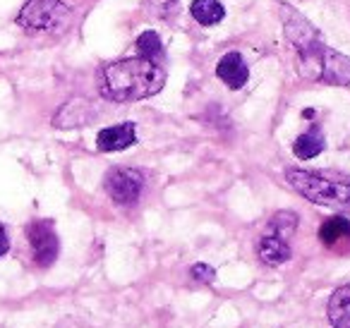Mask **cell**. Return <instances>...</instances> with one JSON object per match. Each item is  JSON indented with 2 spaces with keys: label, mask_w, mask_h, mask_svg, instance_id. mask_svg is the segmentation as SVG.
<instances>
[{
  "label": "cell",
  "mask_w": 350,
  "mask_h": 328,
  "mask_svg": "<svg viewBox=\"0 0 350 328\" xmlns=\"http://www.w3.org/2000/svg\"><path fill=\"white\" fill-rule=\"evenodd\" d=\"M324 149H326V139H324V135H321L319 127H312V130L302 132V135L293 141V154H295L300 161L314 159V156H319Z\"/></svg>",
  "instance_id": "13"
},
{
  "label": "cell",
  "mask_w": 350,
  "mask_h": 328,
  "mask_svg": "<svg viewBox=\"0 0 350 328\" xmlns=\"http://www.w3.org/2000/svg\"><path fill=\"white\" fill-rule=\"evenodd\" d=\"M70 8L63 0H27L17 25L27 31H60L70 22Z\"/></svg>",
  "instance_id": "4"
},
{
  "label": "cell",
  "mask_w": 350,
  "mask_h": 328,
  "mask_svg": "<svg viewBox=\"0 0 350 328\" xmlns=\"http://www.w3.org/2000/svg\"><path fill=\"white\" fill-rule=\"evenodd\" d=\"M137 51H139L142 58L156 60V63L163 60V44H161V36L156 31H144L137 39Z\"/></svg>",
  "instance_id": "16"
},
{
  "label": "cell",
  "mask_w": 350,
  "mask_h": 328,
  "mask_svg": "<svg viewBox=\"0 0 350 328\" xmlns=\"http://www.w3.org/2000/svg\"><path fill=\"white\" fill-rule=\"evenodd\" d=\"M286 180L307 202L350 216V182H345V180H336L324 173H312V170L300 168H288Z\"/></svg>",
  "instance_id": "2"
},
{
  "label": "cell",
  "mask_w": 350,
  "mask_h": 328,
  "mask_svg": "<svg viewBox=\"0 0 350 328\" xmlns=\"http://www.w3.org/2000/svg\"><path fill=\"white\" fill-rule=\"evenodd\" d=\"M8 249H10V237H8V230L5 226L0 223V256H5Z\"/></svg>",
  "instance_id": "20"
},
{
  "label": "cell",
  "mask_w": 350,
  "mask_h": 328,
  "mask_svg": "<svg viewBox=\"0 0 350 328\" xmlns=\"http://www.w3.org/2000/svg\"><path fill=\"white\" fill-rule=\"evenodd\" d=\"M149 5L154 8L156 12H159V17L161 15H168L170 10H173L175 5H178V0H149Z\"/></svg>",
  "instance_id": "19"
},
{
  "label": "cell",
  "mask_w": 350,
  "mask_h": 328,
  "mask_svg": "<svg viewBox=\"0 0 350 328\" xmlns=\"http://www.w3.org/2000/svg\"><path fill=\"white\" fill-rule=\"evenodd\" d=\"M27 240H29L31 256H34L36 266L49 269V266L58 259L60 242L51 221H31L29 226H27Z\"/></svg>",
  "instance_id": "6"
},
{
  "label": "cell",
  "mask_w": 350,
  "mask_h": 328,
  "mask_svg": "<svg viewBox=\"0 0 350 328\" xmlns=\"http://www.w3.org/2000/svg\"><path fill=\"white\" fill-rule=\"evenodd\" d=\"M190 275H192L195 280H200V283H206V285H209V283H214L216 271L211 269L209 264H195V266L190 269Z\"/></svg>",
  "instance_id": "18"
},
{
  "label": "cell",
  "mask_w": 350,
  "mask_h": 328,
  "mask_svg": "<svg viewBox=\"0 0 350 328\" xmlns=\"http://www.w3.org/2000/svg\"><path fill=\"white\" fill-rule=\"evenodd\" d=\"M281 12H283V31H286V39L288 44L297 51H305L307 46H312L314 41H319V29H317L314 25H312L310 20H307L305 15H300V12L295 10V8L291 5H281Z\"/></svg>",
  "instance_id": "7"
},
{
  "label": "cell",
  "mask_w": 350,
  "mask_h": 328,
  "mask_svg": "<svg viewBox=\"0 0 350 328\" xmlns=\"http://www.w3.org/2000/svg\"><path fill=\"white\" fill-rule=\"evenodd\" d=\"M190 15L202 27H214L226 17V8L219 0H192L190 3Z\"/></svg>",
  "instance_id": "14"
},
{
  "label": "cell",
  "mask_w": 350,
  "mask_h": 328,
  "mask_svg": "<svg viewBox=\"0 0 350 328\" xmlns=\"http://www.w3.org/2000/svg\"><path fill=\"white\" fill-rule=\"evenodd\" d=\"M257 254L267 266H281L291 259L293 251H291V245H288L286 237L276 235V232H267V235L259 240Z\"/></svg>",
  "instance_id": "11"
},
{
  "label": "cell",
  "mask_w": 350,
  "mask_h": 328,
  "mask_svg": "<svg viewBox=\"0 0 350 328\" xmlns=\"http://www.w3.org/2000/svg\"><path fill=\"white\" fill-rule=\"evenodd\" d=\"M269 228H271V232H276V235H281V237H286V240H288V237L297 230V213L278 211L276 216L269 221Z\"/></svg>",
  "instance_id": "17"
},
{
  "label": "cell",
  "mask_w": 350,
  "mask_h": 328,
  "mask_svg": "<svg viewBox=\"0 0 350 328\" xmlns=\"http://www.w3.org/2000/svg\"><path fill=\"white\" fill-rule=\"evenodd\" d=\"M98 118V111L89 98H72L63 103L53 115V127L58 130H77V127L92 125Z\"/></svg>",
  "instance_id": "8"
},
{
  "label": "cell",
  "mask_w": 350,
  "mask_h": 328,
  "mask_svg": "<svg viewBox=\"0 0 350 328\" xmlns=\"http://www.w3.org/2000/svg\"><path fill=\"white\" fill-rule=\"evenodd\" d=\"M137 144V132L135 122H120V125L106 127L98 132L96 146L103 154H113V151H125Z\"/></svg>",
  "instance_id": "10"
},
{
  "label": "cell",
  "mask_w": 350,
  "mask_h": 328,
  "mask_svg": "<svg viewBox=\"0 0 350 328\" xmlns=\"http://www.w3.org/2000/svg\"><path fill=\"white\" fill-rule=\"evenodd\" d=\"M319 240L326 247L338 245L340 240H350V221L343 216H334L324 221V226L319 228Z\"/></svg>",
  "instance_id": "15"
},
{
  "label": "cell",
  "mask_w": 350,
  "mask_h": 328,
  "mask_svg": "<svg viewBox=\"0 0 350 328\" xmlns=\"http://www.w3.org/2000/svg\"><path fill=\"white\" fill-rule=\"evenodd\" d=\"M216 77H219L228 89L238 92V89H243L245 84H247L250 68L238 51H228V53L219 60V65H216Z\"/></svg>",
  "instance_id": "9"
},
{
  "label": "cell",
  "mask_w": 350,
  "mask_h": 328,
  "mask_svg": "<svg viewBox=\"0 0 350 328\" xmlns=\"http://www.w3.org/2000/svg\"><path fill=\"white\" fill-rule=\"evenodd\" d=\"M326 316L334 328H350V283L334 290L326 307Z\"/></svg>",
  "instance_id": "12"
},
{
  "label": "cell",
  "mask_w": 350,
  "mask_h": 328,
  "mask_svg": "<svg viewBox=\"0 0 350 328\" xmlns=\"http://www.w3.org/2000/svg\"><path fill=\"white\" fill-rule=\"evenodd\" d=\"M165 87V68L149 58H125L108 63L98 72V92L113 103H135L151 98Z\"/></svg>",
  "instance_id": "1"
},
{
  "label": "cell",
  "mask_w": 350,
  "mask_h": 328,
  "mask_svg": "<svg viewBox=\"0 0 350 328\" xmlns=\"http://www.w3.org/2000/svg\"><path fill=\"white\" fill-rule=\"evenodd\" d=\"M106 194L120 206H132L139 202L144 189V175L135 168H111L103 178Z\"/></svg>",
  "instance_id": "5"
},
{
  "label": "cell",
  "mask_w": 350,
  "mask_h": 328,
  "mask_svg": "<svg viewBox=\"0 0 350 328\" xmlns=\"http://www.w3.org/2000/svg\"><path fill=\"white\" fill-rule=\"evenodd\" d=\"M297 68L305 79L329 87H350V58L329 49L324 41H314L305 51H297Z\"/></svg>",
  "instance_id": "3"
}]
</instances>
